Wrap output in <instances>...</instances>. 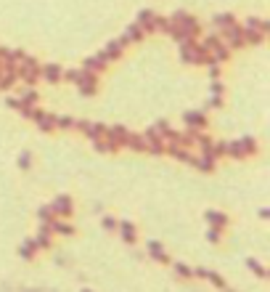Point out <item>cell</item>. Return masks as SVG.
Segmentation results:
<instances>
[{"label":"cell","instance_id":"cell-35","mask_svg":"<svg viewBox=\"0 0 270 292\" xmlns=\"http://www.w3.org/2000/svg\"><path fill=\"white\" fill-rule=\"evenodd\" d=\"M220 106H223V96H215V93H212V96H210V101H207V104H204V109H201V112H210V109H220Z\"/></svg>","mask_w":270,"mask_h":292},{"label":"cell","instance_id":"cell-48","mask_svg":"<svg viewBox=\"0 0 270 292\" xmlns=\"http://www.w3.org/2000/svg\"><path fill=\"white\" fill-rule=\"evenodd\" d=\"M223 91H225L223 82L220 80H212V93H215V96H223Z\"/></svg>","mask_w":270,"mask_h":292},{"label":"cell","instance_id":"cell-16","mask_svg":"<svg viewBox=\"0 0 270 292\" xmlns=\"http://www.w3.org/2000/svg\"><path fill=\"white\" fill-rule=\"evenodd\" d=\"M35 244H37V250H48V247H50V228H48V223H40L37 237H35Z\"/></svg>","mask_w":270,"mask_h":292},{"label":"cell","instance_id":"cell-6","mask_svg":"<svg viewBox=\"0 0 270 292\" xmlns=\"http://www.w3.org/2000/svg\"><path fill=\"white\" fill-rule=\"evenodd\" d=\"M40 77L48 82H59L64 80V66H59L56 61H50V64H40Z\"/></svg>","mask_w":270,"mask_h":292},{"label":"cell","instance_id":"cell-27","mask_svg":"<svg viewBox=\"0 0 270 292\" xmlns=\"http://www.w3.org/2000/svg\"><path fill=\"white\" fill-rule=\"evenodd\" d=\"M37 98H40V96H37L35 88H27V91L21 93V106H35V104H37Z\"/></svg>","mask_w":270,"mask_h":292},{"label":"cell","instance_id":"cell-4","mask_svg":"<svg viewBox=\"0 0 270 292\" xmlns=\"http://www.w3.org/2000/svg\"><path fill=\"white\" fill-rule=\"evenodd\" d=\"M127 128L125 125H111V128H106V141H109L111 146H114V151L120 149V146H125V141H127Z\"/></svg>","mask_w":270,"mask_h":292},{"label":"cell","instance_id":"cell-37","mask_svg":"<svg viewBox=\"0 0 270 292\" xmlns=\"http://www.w3.org/2000/svg\"><path fill=\"white\" fill-rule=\"evenodd\" d=\"M204 279H210V282L215 284V287H220V290L228 287V284L223 282V276H217V274H215V271H210V268H207V276H204Z\"/></svg>","mask_w":270,"mask_h":292},{"label":"cell","instance_id":"cell-43","mask_svg":"<svg viewBox=\"0 0 270 292\" xmlns=\"http://www.w3.org/2000/svg\"><path fill=\"white\" fill-rule=\"evenodd\" d=\"M37 218H40V223H48L50 218H53V210H50V207H40V210H37Z\"/></svg>","mask_w":270,"mask_h":292},{"label":"cell","instance_id":"cell-42","mask_svg":"<svg viewBox=\"0 0 270 292\" xmlns=\"http://www.w3.org/2000/svg\"><path fill=\"white\" fill-rule=\"evenodd\" d=\"M151 19H154V11H149V8H143V11L138 14V24H140V27H143V24H149Z\"/></svg>","mask_w":270,"mask_h":292},{"label":"cell","instance_id":"cell-24","mask_svg":"<svg viewBox=\"0 0 270 292\" xmlns=\"http://www.w3.org/2000/svg\"><path fill=\"white\" fill-rule=\"evenodd\" d=\"M19 112L27 117V120H32V122H37V120H43V117H45V112L37 109V106H21Z\"/></svg>","mask_w":270,"mask_h":292},{"label":"cell","instance_id":"cell-23","mask_svg":"<svg viewBox=\"0 0 270 292\" xmlns=\"http://www.w3.org/2000/svg\"><path fill=\"white\" fill-rule=\"evenodd\" d=\"M244 27H246V30H260V32H268V21H262L260 16H246Z\"/></svg>","mask_w":270,"mask_h":292},{"label":"cell","instance_id":"cell-13","mask_svg":"<svg viewBox=\"0 0 270 292\" xmlns=\"http://www.w3.org/2000/svg\"><path fill=\"white\" fill-rule=\"evenodd\" d=\"M82 133H85L90 141H101V138L106 136V125H104V122H88Z\"/></svg>","mask_w":270,"mask_h":292},{"label":"cell","instance_id":"cell-20","mask_svg":"<svg viewBox=\"0 0 270 292\" xmlns=\"http://www.w3.org/2000/svg\"><path fill=\"white\" fill-rule=\"evenodd\" d=\"M125 146H130L133 151H146V138H143V133H127Z\"/></svg>","mask_w":270,"mask_h":292},{"label":"cell","instance_id":"cell-18","mask_svg":"<svg viewBox=\"0 0 270 292\" xmlns=\"http://www.w3.org/2000/svg\"><path fill=\"white\" fill-rule=\"evenodd\" d=\"M122 37H125L127 43H140V40L146 37V32H143V27H140L138 21H135V24H130V27L125 30V35H122Z\"/></svg>","mask_w":270,"mask_h":292},{"label":"cell","instance_id":"cell-38","mask_svg":"<svg viewBox=\"0 0 270 292\" xmlns=\"http://www.w3.org/2000/svg\"><path fill=\"white\" fill-rule=\"evenodd\" d=\"M80 77H82V69H64V80H69V82H80Z\"/></svg>","mask_w":270,"mask_h":292},{"label":"cell","instance_id":"cell-8","mask_svg":"<svg viewBox=\"0 0 270 292\" xmlns=\"http://www.w3.org/2000/svg\"><path fill=\"white\" fill-rule=\"evenodd\" d=\"M106 64H109V59H106V53H104V50H98V53H95V56H90V59H85V64H82V69H88V72H95V75H101Z\"/></svg>","mask_w":270,"mask_h":292},{"label":"cell","instance_id":"cell-1","mask_svg":"<svg viewBox=\"0 0 270 292\" xmlns=\"http://www.w3.org/2000/svg\"><path fill=\"white\" fill-rule=\"evenodd\" d=\"M16 72H19V80H24L27 85H35V82L40 80V61H37L35 56L24 53V59L16 64Z\"/></svg>","mask_w":270,"mask_h":292},{"label":"cell","instance_id":"cell-39","mask_svg":"<svg viewBox=\"0 0 270 292\" xmlns=\"http://www.w3.org/2000/svg\"><path fill=\"white\" fill-rule=\"evenodd\" d=\"M154 130L159 133L162 138H167V133H170L172 128H170V122H167V120H159V122H156V125H154Z\"/></svg>","mask_w":270,"mask_h":292},{"label":"cell","instance_id":"cell-11","mask_svg":"<svg viewBox=\"0 0 270 292\" xmlns=\"http://www.w3.org/2000/svg\"><path fill=\"white\" fill-rule=\"evenodd\" d=\"M125 46H127V40L125 37H120V40H111L109 46H106V59L109 61H114V59H122V53H125Z\"/></svg>","mask_w":270,"mask_h":292},{"label":"cell","instance_id":"cell-31","mask_svg":"<svg viewBox=\"0 0 270 292\" xmlns=\"http://www.w3.org/2000/svg\"><path fill=\"white\" fill-rule=\"evenodd\" d=\"M246 266H249V268H252V271H255V274H257V276H262V279H265V276H268V268H265V266H262V263H260V260H255V258H249V260H246Z\"/></svg>","mask_w":270,"mask_h":292},{"label":"cell","instance_id":"cell-10","mask_svg":"<svg viewBox=\"0 0 270 292\" xmlns=\"http://www.w3.org/2000/svg\"><path fill=\"white\" fill-rule=\"evenodd\" d=\"M199 46V40L196 37H185V40H180V59L185 61V64H194V50Z\"/></svg>","mask_w":270,"mask_h":292},{"label":"cell","instance_id":"cell-3","mask_svg":"<svg viewBox=\"0 0 270 292\" xmlns=\"http://www.w3.org/2000/svg\"><path fill=\"white\" fill-rule=\"evenodd\" d=\"M170 19H172V24H180V27H183V30L188 32V37H199V35H201V24H199V19H196V16L185 14V11H175Z\"/></svg>","mask_w":270,"mask_h":292},{"label":"cell","instance_id":"cell-40","mask_svg":"<svg viewBox=\"0 0 270 292\" xmlns=\"http://www.w3.org/2000/svg\"><path fill=\"white\" fill-rule=\"evenodd\" d=\"M19 167H21V170H30V167H32V154H30V151H21Z\"/></svg>","mask_w":270,"mask_h":292},{"label":"cell","instance_id":"cell-12","mask_svg":"<svg viewBox=\"0 0 270 292\" xmlns=\"http://www.w3.org/2000/svg\"><path fill=\"white\" fill-rule=\"evenodd\" d=\"M48 228H50V234H66V237H72V234H75V226H72V223L59 221L56 215L48 221Z\"/></svg>","mask_w":270,"mask_h":292},{"label":"cell","instance_id":"cell-9","mask_svg":"<svg viewBox=\"0 0 270 292\" xmlns=\"http://www.w3.org/2000/svg\"><path fill=\"white\" fill-rule=\"evenodd\" d=\"M183 122H185V128H196V130H201V128H207V112H185Z\"/></svg>","mask_w":270,"mask_h":292},{"label":"cell","instance_id":"cell-21","mask_svg":"<svg viewBox=\"0 0 270 292\" xmlns=\"http://www.w3.org/2000/svg\"><path fill=\"white\" fill-rule=\"evenodd\" d=\"M154 30H156V32H162V35H170L172 21L167 19V16H162V14H154Z\"/></svg>","mask_w":270,"mask_h":292},{"label":"cell","instance_id":"cell-22","mask_svg":"<svg viewBox=\"0 0 270 292\" xmlns=\"http://www.w3.org/2000/svg\"><path fill=\"white\" fill-rule=\"evenodd\" d=\"M244 43H249V46H260V43H265V32L246 30V27H244Z\"/></svg>","mask_w":270,"mask_h":292},{"label":"cell","instance_id":"cell-45","mask_svg":"<svg viewBox=\"0 0 270 292\" xmlns=\"http://www.w3.org/2000/svg\"><path fill=\"white\" fill-rule=\"evenodd\" d=\"M101 226H104V228H109V231H114V228H117V221H114V218H109V215H104Z\"/></svg>","mask_w":270,"mask_h":292},{"label":"cell","instance_id":"cell-41","mask_svg":"<svg viewBox=\"0 0 270 292\" xmlns=\"http://www.w3.org/2000/svg\"><path fill=\"white\" fill-rule=\"evenodd\" d=\"M175 274H178V276H185V279H188V276H194V268H188L185 263H175Z\"/></svg>","mask_w":270,"mask_h":292},{"label":"cell","instance_id":"cell-15","mask_svg":"<svg viewBox=\"0 0 270 292\" xmlns=\"http://www.w3.org/2000/svg\"><path fill=\"white\" fill-rule=\"evenodd\" d=\"M204 218H207V223H212V228H220V231L228 226V215H223V212H217V210H207Z\"/></svg>","mask_w":270,"mask_h":292},{"label":"cell","instance_id":"cell-33","mask_svg":"<svg viewBox=\"0 0 270 292\" xmlns=\"http://www.w3.org/2000/svg\"><path fill=\"white\" fill-rule=\"evenodd\" d=\"M212 21H215L217 27H228V24H233V21H236V16L233 14H217Z\"/></svg>","mask_w":270,"mask_h":292},{"label":"cell","instance_id":"cell-49","mask_svg":"<svg viewBox=\"0 0 270 292\" xmlns=\"http://www.w3.org/2000/svg\"><path fill=\"white\" fill-rule=\"evenodd\" d=\"M5 104H8L11 109H21V98H16V96H11L8 101H5Z\"/></svg>","mask_w":270,"mask_h":292},{"label":"cell","instance_id":"cell-51","mask_svg":"<svg viewBox=\"0 0 270 292\" xmlns=\"http://www.w3.org/2000/svg\"><path fill=\"white\" fill-rule=\"evenodd\" d=\"M80 292H90V290H80Z\"/></svg>","mask_w":270,"mask_h":292},{"label":"cell","instance_id":"cell-5","mask_svg":"<svg viewBox=\"0 0 270 292\" xmlns=\"http://www.w3.org/2000/svg\"><path fill=\"white\" fill-rule=\"evenodd\" d=\"M143 138H146V151H151V154H156V157L165 154V138H162L154 128H149V130L143 133Z\"/></svg>","mask_w":270,"mask_h":292},{"label":"cell","instance_id":"cell-46","mask_svg":"<svg viewBox=\"0 0 270 292\" xmlns=\"http://www.w3.org/2000/svg\"><path fill=\"white\" fill-rule=\"evenodd\" d=\"M207 239H210V242H220V228H210V231H207Z\"/></svg>","mask_w":270,"mask_h":292},{"label":"cell","instance_id":"cell-47","mask_svg":"<svg viewBox=\"0 0 270 292\" xmlns=\"http://www.w3.org/2000/svg\"><path fill=\"white\" fill-rule=\"evenodd\" d=\"M207 69H210V80H220V66L217 64H210Z\"/></svg>","mask_w":270,"mask_h":292},{"label":"cell","instance_id":"cell-29","mask_svg":"<svg viewBox=\"0 0 270 292\" xmlns=\"http://www.w3.org/2000/svg\"><path fill=\"white\" fill-rule=\"evenodd\" d=\"M225 154L236 157V160H244V157H246V151L241 149V144H239V141H228V151H225Z\"/></svg>","mask_w":270,"mask_h":292},{"label":"cell","instance_id":"cell-32","mask_svg":"<svg viewBox=\"0 0 270 292\" xmlns=\"http://www.w3.org/2000/svg\"><path fill=\"white\" fill-rule=\"evenodd\" d=\"M149 252H151V258H154L156 263H165V266L170 263V255H167V252L162 250V247H154V250H149Z\"/></svg>","mask_w":270,"mask_h":292},{"label":"cell","instance_id":"cell-50","mask_svg":"<svg viewBox=\"0 0 270 292\" xmlns=\"http://www.w3.org/2000/svg\"><path fill=\"white\" fill-rule=\"evenodd\" d=\"M85 125H88V120H75V125H72V128H77V130H85Z\"/></svg>","mask_w":270,"mask_h":292},{"label":"cell","instance_id":"cell-25","mask_svg":"<svg viewBox=\"0 0 270 292\" xmlns=\"http://www.w3.org/2000/svg\"><path fill=\"white\" fill-rule=\"evenodd\" d=\"M21 258L24 260H32L35 258V252H37V244H35V239H24V244H21Z\"/></svg>","mask_w":270,"mask_h":292},{"label":"cell","instance_id":"cell-36","mask_svg":"<svg viewBox=\"0 0 270 292\" xmlns=\"http://www.w3.org/2000/svg\"><path fill=\"white\" fill-rule=\"evenodd\" d=\"M53 122H56V128H61V130H69V128L75 125L72 117H56V114H53Z\"/></svg>","mask_w":270,"mask_h":292},{"label":"cell","instance_id":"cell-17","mask_svg":"<svg viewBox=\"0 0 270 292\" xmlns=\"http://www.w3.org/2000/svg\"><path fill=\"white\" fill-rule=\"evenodd\" d=\"M194 64H199V66H210V64H215V61H212V53L210 50H207L204 46H196V50H194Z\"/></svg>","mask_w":270,"mask_h":292},{"label":"cell","instance_id":"cell-19","mask_svg":"<svg viewBox=\"0 0 270 292\" xmlns=\"http://www.w3.org/2000/svg\"><path fill=\"white\" fill-rule=\"evenodd\" d=\"M24 59V50H11V48H0V61L3 64H19Z\"/></svg>","mask_w":270,"mask_h":292},{"label":"cell","instance_id":"cell-26","mask_svg":"<svg viewBox=\"0 0 270 292\" xmlns=\"http://www.w3.org/2000/svg\"><path fill=\"white\" fill-rule=\"evenodd\" d=\"M120 231H122V239H125L127 244H133V242H135V226H133L130 221H122Z\"/></svg>","mask_w":270,"mask_h":292},{"label":"cell","instance_id":"cell-28","mask_svg":"<svg viewBox=\"0 0 270 292\" xmlns=\"http://www.w3.org/2000/svg\"><path fill=\"white\" fill-rule=\"evenodd\" d=\"M196 144L201 146V151H212V144H215V138L204 136L201 130H196Z\"/></svg>","mask_w":270,"mask_h":292},{"label":"cell","instance_id":"cell-34","mask_svg":"<svg viewBox=\"0 0 270 292\" xmlns=\"http://www.w3.org/2000/svg\"><path fill=\"white\" fill-rule=\"evenodd\" d=\"M239 144H241V149H244L246 154H255V151H257L255 138H249V136H246V138H239Z\"/></svg>","mask_w":270,"mask_h":292},{"label":"cell","instance_id":"cell-2","mask_svg":"<svg viewBox=\"0 0 270 292\" xmlns=\"http://www.w3.org/2000/svg\"><path fill=\"white\" fill-rule=\"evenodd\" d=\"M223 32H217V35L223 37V43L228 46L230 50H239V48H244L246 43H244V27H239L233 21V24H228V27H220Z\"/></svg>","mask_w":270,"mask_h":292},{"label":"cell","instance_id":"cell-7","mask_svg":"<svg viewBox=\"0 0 270 292\" xmlns=\"http://www.w3.org/2000/svg\"><path fill=\"white\" fill-rule=\"evenodd\" d=\"M50 210H53V215H61V218H66V215H69V212H72V199H69V196H66V194H59V196H56V199L53 202H50Z\"/></svg>","mask_w":270,"mask_h":292},{"label":"cell","instance_id":"cell-14","mask_svg":"<svg viewBox=\"0 0 270 292\" xmlns=\"http://www.w3.org/2000/svg\"><path fill=\"white\" fill-rule=\"evenodd\" d=\"M215 160H217V157L212 154V151H204L201 157H196L194 165L199 167V170H204V173H212V170H215Z\"/></svg>","mask_w":270,"mask_h":292},{"label":"cell","instance_id":"cell-30","mask_svg":"<svg viewBox=\"0 0 270 292\" xmlns=\"http://www.w3.org/2000/svg\"><path fill=\"white\" fill-rule=\"evenodd\" d=\"M37 128H40L43 133H50V130H56V122H53V114H45L43 120H37Z\"/></svg>","mask_w":270,"mask_h":292},{"label":"cell","instance_id":"cell-44","mask_svg":"<svg viewBox=\"0 0 270 292\" xmlns=\"http://www.w3.org/2000/svg\"><path fill=\"white\" fill-rule=\"evenodd\" d=\"M80 88V96H95V91H98V85H77Z\"/></svg>","mask_w":270,"mask_h":292}]
</instances>
